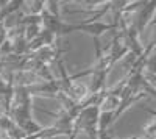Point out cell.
Listing matches in <instances>:
<instances>
[{
	"mask_svg": "<svg viewBox=\"0 0 156 139\" xmlns=\"http://www.w3.org/2000/svg\"><path fill=\"white\" fill-rule=\"evenodd\" d=\"M76 136H78V131H76V130H73V131L70 133V136H69V139H76Z\"/></svg>",
	"mask_w": 156,
	"mask_h": 139,
	"instance_id": "cell-2",
	"label": "cell"
},
{
	"mask_svg": "<svg viewBox=\"0 0 156 139\" xmlns=\"http://www.w3.org/2000/svg\"><path fill=\"white\" fill-rule=\"evenodd\" d=\"M14 127H16V123L11 119V116L6 114V112H2V114H0V131H5L8 134Z\"/></svg>",
	"mask_w": 156,
	"mask_h": 139,
	"instance_id": "cell-1",
	"label": "cell"
}]
</instances>
